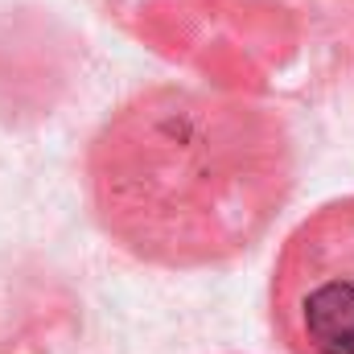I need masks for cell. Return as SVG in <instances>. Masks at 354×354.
<instances>
[{
    "label": "cell",
    "mask_w": 354,
    "mask_h": 354,
    "mask_svg": "<svg viewBox=\"0 0 354 354\" xmlns=\"http://www.w3.org/2000/svg\"><path fill=\"white\" fill-rule=\"evenodd\" d=\"M292 185L280 120L223 95L161 87L107 124L95 194L107 227L145 260L223 264L264 235Z\"/></svg>",
    "instance_id": "cell-1"
},
{
    "label": "cell",
    "mask_w": 354,
    "mask_h": 354,
    "mask_svg": "<svg viewBox=\"0 0 354 354\" xmlns=\"http://www.w3.org/2000/svg\"><path fill=\"white\" fill-rule=\"evenodd\" d=\"M272 326L292 354H354V198L326 202L284 239Z\"/></svg>",
    "instance_id": "cell-2"
}]
</instances>
